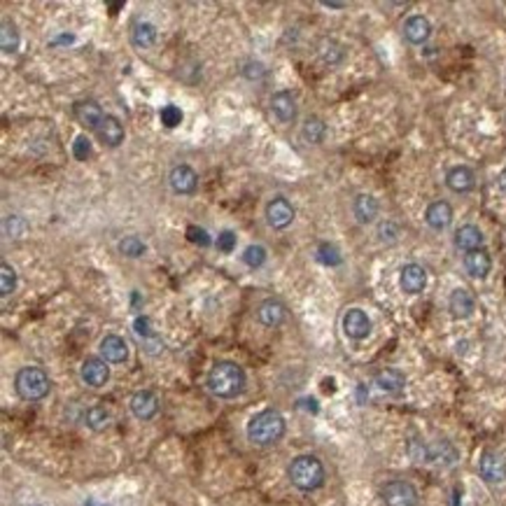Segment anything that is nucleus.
I'll return each instance as SVG.
<instances>
[{"mask_svg":"<svg viewBox=\"0 0 506 506\" xmlns=\"http://www.w3.org/2000/svg\"><path fill=\"white\" fill-rule=\"evenodd\" d=\"M245 371L240 369L236 361H217L210 369L206 385L208 390L220 399H233L245 390Z\"/></svg>","mask_w":506,"mask_h":506,"instance_id":"nucleus-1","label":"nucleus"},{"mask_svg":"<svg viewBox=\"0 0 506 506\" xmlns=\"http://www.w3.org/2000/svg\"><path fill=\"white\" fill-rule=\"evenodd\" d=\"M96 136H98V140L107 145V147H119V145L124 143V126L117 117L105 114L103 122L98 126V131H96Z\"/></svg>","mask_w":506,"mask_h":506,"instance_id":"nucleus-20","label":"nucleus"},{"mask_svg":"<svg viewBox=\"0 0 506 506\" xmlns=\"http://www.w3.org/2000/svg\"><path fill=\"white\" fill-rule=\"evenodd\" d=\"M465 268H467V273L472 275V278L483 280V278H487V273L492 271V259H490V255H487L483 248L474 250V252H467Z\"/></svg>","mask_w":506,"mask_h":506,"instance_id":"nucleus-22","label":"nucleus"},{"mask_svg":"<svg viewBox=\"0 0 506 506\" xmlns=\"http://www.w3.org/2000/svg\"><path fill=\"white\" fill-rule=\"evenodd\" d=\"M110 420H112V415L105 406H92L84 413V423H87L89 430H94V432H103L105 427L110 425Z\"/></svg>","mask_w":506,"mask_h":506,"instance_id":"nucleus-27","label":"nucleus"},{"mask_svg":"<svg viewBox=\"0 0 506 506\" xmlns=\"http://www.w3.org/2000/svg\"><path fill=\"white\" fill-rule=\"evenodd\" d=\"M131 40H134L136 47H140V50H147V47H152L156 42V28L152 23L143 21V23H136L134 26V33H131Z\"/></svg>","mask_w":506,"mask_h":506,"instance_id":"nucleus-28","label":"nucleus"},{"mask_svg":"<svg viewBox=\"0 0 506 506\" xmlns=\"http://www.w3.org/2000/svg\"><path fill=\"white\" fill-rule=\"evenodd\" d=\"M378 233H381V240H385V243H394L397 236H399V229H397L394 222H383Z\"/></svg>","mask_w":506,"mask_h":506,"instance_id":"nucleus-41","label":"nucleus"},{"mask_svg":"<svg viewBox=\"0 0 506 506\" xmlns=\"http://www.w3.org/2000/svg\"><path fill=\"white\" fill-rule=\"evenodd\" d=\"M131 413L136 415L138 420H152L156 413H159V397H156L152 390H138V392L131 397Z\"/></svg>","mask_w":506,"mask_h":506,"instance_id":"nucleus-12","label":"nucleus"},{"mask_svg":"<svg viewBox=\"0 0 506 506\" xmlns=\"http://www.w3.org/2000/svg\"><path fill=\"white\" fill-rule=\"evenodd\" d=\"M317 262L324 264V266H339V264L343 262V257H341V252L336 245L320 243L317 245Z\"/></svg>","mask_w":506,"mask_h":506,"instance_id":"nucleus-33","label":"nucleus"},{"mask_svg":"<svg viewBox=\"0 0 506 506\" xmlns=\"http://www.w3.org/2000/svg\"><path fill=\"white\" fill-rule=\"evenodd\" d=\"M497 187H499V189H502L504 194H506V168H504V171L497 176Z\"/></svg>","mask_w":506,"mask_h":506,"instance_id":"nucleus-44","label":"nucleus"},{"mask_svg":"<svg viewBox=\"0 0 506 506\" xmlns=\"http://www.w3.org/2000/svg\"><path fill=\"white\" fill-rule=\"evenodd\" d=\"M187 238H189L194 245H198V248H208V245L213 243V238L208 236L206 229H203V226H196V224L187 226Z\"/></svg>","mask_w":506,"mask_h":506,"instance_id":"nucleus-38","label":"nucleus"},{"mask_svg":"<svg viewBox=\"0 0 506 506\" xmlns=\"http://www.w3.org/2000/svg\"><path fill=\"white\" fill-rule=\"evenodd\" d=\"M343 331H346L348 339L352 341H364L371 334V320L364 310L350 308L343 315Z\"/></svg>","mask_w":506,"mask_h":506,"instance_id":"nucleus-8","label":"nucleus"},{"mask_svg":"<svg viewBox=\"0 0 506 506\" xmlns=\"http://www.w3.org/2000/svg\"><path fill=\"white\" fill-rule=\"evenodd\" d=\"M324 8H331V10H343L346 8V3H329V0H324Z\"/></svg>","mask_w":506,"mask_h":506,"instance_id":"nucleus-45","label":"nucleus"},{"mask_svg":"<svg viewBox=\"0 0 506 506\" xmlns=\"http://www.w3.org/2000/svg\"><path fill=\"white\" fill-rule=\"evenodd\" d=\"M430 35H432V23L427 17L413 14L403 21V38L411 42V45H423V42L430 40Z\"/></svg>","mask_w":506,"mask_h":506,"instance_id":"nucleus-17","label":"nucleus"},{"mask_svg":"<svg viewBox=\"0 0 506 506\" xmlns=\"http://www.w3.org/2000/svg\"><path fill=\"white\" fill-rule=\"evenodd\" d=\"M72 112H75L77 122L92 131H98V126L105 117L96 101H80V103H75V107H72Z\"/></svg>","mask_w":506,"mask_h":506,"instance_id":"nucleus-19","label":"nucleus"},{"mask_svg":"<svg viewBox=\"0 0 506 506\" xmlns=\"http://www.w3.org/2000/svg\"><path fill=\"white\" fill-rule=\"evenodd\" d=\"M82 381L89 385V388H103V385L110 381V366H107L105 359L98 357H87L82 364L80 371Z\"/></svg>","mask_w":506,"mask_h":506,"instance_id":"nucleus-10","label":"nucleus"},{"mask_svg":"<svg viewBox=\"0 0 506 506\" xmlns=\"http://www.w3.org/2000/svg\"><path fill=\"white\" fill-rule=\"evenodd\" d=\"M159 119L166 129H176V126L182 124V110L178 105H164L159 110Z\"/></svg>","mask_w":506,"mask_h":506,"instance_id":"nucleus-36","label":"nucleus"},{"mask_svg":"<svg viewBox=\"0 0 506 506\" xmlns=\"http://www.w3.org/2000/svg\"><path fill=\"white\" fill-rule=\"evenodd\" d=\"M478 472L487 483H502V481H506V457L487 450V453L481 455Z\"/></svg>","mask_w":506,"mask_h":506,"instance_id":"nucleus-9","label":"nucleus"},{"mask_svg":"<svg viewBox=\"0 0 506 506\" xmlns=\"http://www.w3.org/2000/svg\"><path fill=\"white\" fill-rule=\"evenodd\" d=\"M376 385H378V390H383V392L397 394V392H401L403 385H406V376L397 369H385L381 373H376Z\"/></svg>","mask_w":506,"mask_h":506,"instance_id":"nucleus-26","label":"nucleus"},{"mask_svg":"<svg viewBox=\"0 0 506 506\" xmlns=\"http://www.w3.org/2000/svg\"><path fill=\"white\" fill-rule=\"evenodd\" d=\"M425 222L432 229H436V231H443L445 226H450V222H453V208H450V203L445 201L430 203L425 210Z\"/></svg>","mask_w":506,"mask_h":506,"instance_id":"nucleus-21","label":"nucleus"},{"mask_svg":"<svg viewBox=\"0 0 506 506\" xmlns=\"http://www.w3.org/2000/svg\"><path fill=\"white\" fill-rule=\"evenodd\" d=\"M28 224L21 220L19 215H10L8 220H5V231L10 233V238H21L23 233H26Z\"/></svg>","mask_w":506,"mask_h":506,"instance_id":"nucleus-39","label":"nucleus"},{"mask_svg":"<svg viewBox=\"0 0 506 506\" xmlns=\"http://www.w3.org/2000/svg\"><path fill=\"white\" fill-rule=\"evenodd\" d=\"M243 72H245V77H248V80H255V77H262L266 70H264L262 63H248Z\"/></svg>","mask_w":506,"mask_h":506,"instance_id":"nucleus-43","label":"nucleus"},{"mask_svg":"<svg viewBox=\"0 0 506 506\" xmlns=\"http://www.w3.org/2000/svg\"><path fill=\"white\" fill-rule=\"evenodd\" d=\"M455 248L465 250V252H474L483 248V231L474 224H465L455 231Z\"/></svg>","mask_w":506,"mask_h":506,"instance_id":"nucleus-24","label":"nucleus"},{"mask_svg":"<svg viewBox=\"0 0 506 506\" xmlns=\"http://www.w3.org/2000/svg\"><path fill=\"white\" fill-rule=\"evenodd\" d=\"M415 460L430 462V465H439V467H450L457 460V450L448 441H434L430 445H420V455Z\"/></svg>","mask_w":506,"mask_h":506,"instance_id":"nucleus-6","label":"nucleus"},{"mask_svg":"<svg viewBox=\"0 0 506 506\" xmlns=\"http://www.w3.org/2000/svg\"><path fill=\"white\" fill-rule=\"evenodd\" d=\"M381 497L385 506H418V490L408 481H390V483H385Z\"/></svg>","mask_w":506,"mask_h":506,"instance_id":"nucleus-5","label":"nucleus"},{"mask_svg":"<svg viewBox=\"0 0 506 506\" xmlns=\"http://www.w3.org/2000/svg\"><path fill=\"white\" fill-rule=\"evenodd\" d=\"M271 112L280 124H289L297 119V98L289 92H278L271 96Z\"/></svg>","mask_w":506,"mask_h":506,"instance_id":"nucleus-14","label":"nucleus"},{"mask_svg":"<svg viewBox=\"0 0 506 506\" xmlns=\"http://www.w3.org/2000/svg\"><path fill=\"white\" fill-rule=\"evenodd\" d=\"M304 138L306 143H313V145H320L324 140V136H327V126H324V122L320 117H308L304 124Z\"/></svg>","mask_w":506,"mask_h":506,"instance_id":"nucleus-29","label":"nucleus"},{"mask_svg":"<svg viewBox=\"0 0 506 506\" xmlns=\"http://www.w3.org/2000/svg\"><path fill=\"white\" fill-rule=\"evenodd\" d=\"M117 248H119V252H122L124 257H129V259H138V257H143L145 252H147V245H145L138 236H126V238H122V240H119Z\"/></svg>","mask_w":506,"mask_h":506,"instance_id":"nucleus-32","label":"nucleus"},{"mask_svg":"<svg viewBox=\"0 0 506 506\" xmlns=\"http://www.w3.org/2000/svg\"><path fill=\"white\" fill-rule=\"evenodd\" d=\"M289 483L301 492H313L324 483V467L315 455H299L289 462Z\"/></svg>","mask_w":506,"mask_h":506,"instance_id":"nucleus-3","label":"nucleus"},{"mask_svg":"<svg viewBox=\"0 0 506 506\" xmlns=\"http://www.w3.org/2000/svg\"><path fill=\"white\" fill-rule=\"evenodd\" d=\"M50 376L40 366H23L14 376V390L23 401H40L50 394Z\"/></svg>","mask_w":506,"mask_h":506,"instance_id":"nucleus-4","label":"nucleus"},{"mask_svg":"<svg viewBox=\"0 0 506 506\" xmlns=\"http://www.w3.org/2000/svg\"><path fill=\"white\" fill-rule=\"evenodd\" d=\"M352 213L361 224H369L378 217V201L371 194H359L352 203Z\"/></svg>","mask_w":506,"mask_h":506,"instance_id":"nucleus-25","label":"nucleus"},{"mask_svg":"<svg viewBox=\"0 0 506 506\" xmlns=\"http://www.w3.org/2000/svg\"><path fill=\"white\" fill-rule=\"evenodd\" d=\"M448 306H450L453 317H457V320H465V317H469L476 310V299H474V294L469 292V289L457 287L455 292L450 294Z\"/></svg>","mask_w":506,"mask_h":506,"instance_id":"nucleus-23","label":"nucleus"},{"mask_svg":"<svg viewBox=\"0 0 506 506\" xmlns=\"http://www.w3.org/2000/svg\"><path fill=\"white\" fill-rule=\"evenodd\" d=\"M134 329H136V334L138 336H143V339H149V336H154V331H152V322H149V317H136V322H134Z\"/></svg>","mask_w":506,"mask_h":506,"instance_id":"nucleus-42","label":"nucleus"},{"mask_svg":"<svg viewBox=\"0 0 506 506\" xmlns=\"http://www.w3.org/2000/svg\"><path fill=\"white\" fill-rule=\"evenodd\" d=\"M17 289V271L10 264H0V294L10 297Z\"/></svg>","mask_w":506,"mask_h":506,"instance_id":"nucleus-34","label":"nucleus"},{"mask_svg":"<svg viewBox=\"0 0 506 506\" xmlns=\"http://www.w3.org/2000/svg\"><path fill=\"white\" fill-rule=\"evenodd\" d=\"M266 248L264 245H250V248H245L243 252V262L248 264L250 268H259L266 264Z\"/></svg>","mask_w":506,"mask_h":506,"instance_id":"nucleus-35","label":"nucleus"},{"mask_svg":"<svg viewBox=\"0 0 506 506\" xmlns=\"http://www.w3.org/2000/svg\"><path fill=\"white\" fill-rule=\"evenodd\" d=\"M285 430L287 423L282 413L275 408H266V411H259L248 423V439L255 445H273L285 436Z\"/></svg>","mask_w":506,"mask_h":506,"instance_id":"nucleus-2","label":"nucleus"},{"mask_svg":"<svg viewBox=\"0 0 506 506\" xmlns=\"http://www.w3.org/2000/svg\"><path fill=\"white\" fill-rule=\"evenodd\" d=\"M217 250L220 252H224V255H229V252H233L236 250V233L233 231H229V229H224V231L220 233V236H217Z\"/></svg>","mask_w":506,"mask_h":506,"instance_id":"nucleus-40","label":"nucleus"},{"mask_svg":"<svg viewBox=\"0 0 506 506\" xmlns=\"http://www.w3.org/2000/svg\"><path fill=\"white\" fill-rule=\"evenodd\" d=\"M92 140H89L87 136H77L75 143H72V156H75L77 161H87L89 156H92Z\"/></svg>","mask_w":506,"mask_h":506,"instance_id":"nucleus-37","label":"nucleus"},{"mask_svg":"<svg viewBox=\"0 0 506 506\" xmlns=\"http://www.w3.org/2000/svg\"><path fill=\"white\" fill-rule=\"evenodd\" d=\"M399 285L406 294H420L427 287V271L420 264H406L401 266Z\"/></svg>","mask_w":506,"mask_h":506,"instance_id":"nucleus-13","label":"nucleus"},{"mask_svg":"<svg viewBox=\"0 0 506 506\" xmlns=\"http://www.w3.org/2000/svg\"><path fill=\"white\" fill-rule=\"evenodd\" d=\"M445 185H448V189L455 191V194H467V191H472L476 187V176L469 166H455V168H450L448 176H445Z\"/></svg>","mask_w":506,"mask_h":506,"instance_id":"nucleus-18","label":"nucleus"},{"mask_svg":"<svg viewBox=\"0 0 506 506\" xmlns=\"http://www.w3.org/2000/svg\"><path fill=\"white\" fill-rule=\"evenodd\" d=\"M98 350H101V357L105 361H110V364H122V361L129 359V346H126V341L117 334H107L105 339L101 341Z\"/></svg>","mask_w":506,"mask_h":506,"instance_id":"nucleus-16","label":"nucleus"},{"mask_svg":"<svg viewBox=\"0 0 506 506\" xmlns=\"http://www.w3.org/2000/svg\"><path fill=\"white\" fill-rule=\"evenodd\" d=\"M168 182H171V189L176 191L180 196H189L194 194L198 189V176L196 171L191 166L187 164H180L171 171V176H168Z\"/></svg>","mask_w":506,"mask_h":506,"instance_id":"nucleus-7","label":"nucleus"},{"mask_svg":"<svg viewBox=\"0 0 506 506\" xmlns=\"http://www.w3.org/2000/svg\"><path fill=\"white\" fill-rule=\"evenodd\" d=\"M0 47L5 54H14L19 50V31L12 21H3V31H0Z\"/></svg>","mask_w":506,"mask_h":506,"instance_id":"nucleus-30","label":"nucleus"},{"mask_svg":"<svg viewBox=\"0 0 506 506\" xmlns=\"http://www.w3.org/2000/svg\"><path fill=\"white\" fill-rule=\"evenodd\" d=\"M257 315H259V322H262L264 327H280L287 317V308L280 299L271 297V299H264L262 304H259Z\"/></svg>","mask_w":506,"mask_h":506,"instance_id":"nucleus-15","label":"nucleus"},{"mask_svg":"<svg viewBox=\"0 0 506 506\" xmlns=\"http://www.w3.org/2000/svg\"><path fill=\"white\" fill-rule=\"evenodd\" d=\"M266 222L271 229H287L294 222V208L287 198H273L266 206Z\"/></svg>","mask_w":506,"mask_h":506,"instance_id":"nucleus-11","label":"nucleus"},{"mask_svg":"<svg viewBox=\"0 0 506 506\" xmlns=\"http://www.w3.org/2000/svg\"><path fill=\"white\" fill-rule=\"evenodd\" d=\"M317 54H320V59L327 65H336L343 61V47L336 40H322Z\"/></svg>","mask_w":506,"mask_h":506,"instance_id":"nucleus-31","label":"nucleus"}]
</instances>
